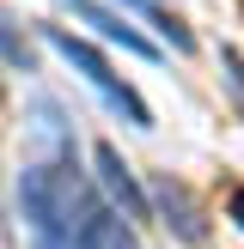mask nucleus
Returning a JSON list of instances; mask_svg holds the SVG:
<instances>
[{
  "mask_svg": "<svg viewBox=\"0 0 244 249\" xmlns=\"http://www.w3.org/2000/svg\"><path fill=\"white\" fill-rule=\"evenodd\" d=\"M43 36H49V49H61V55H67V61H73V67H80V73H85V79H92V85H98V91H104V97H110V104H116V109H122V116H128V122H134V128H153V109H146V104H141V97H134V91H128V85H122V79H116V73H110V61H104V55H98V49H92V43H85V36H73V31H61V24H49V31H43Z\"/></svg>",
  "mask_w": 244,
  "mask_h": 249,
  "instance_id": "1",
  "label": "nucleus"
},
{
  "mask_svg": "<svg viewBox=\"0 0 244 249\" xmlns=\"http://www.w3.org/2000/svg\"><path fill=\"white\" fill-rule=\"evenodd\" d=\"M73 18H85V24H98V31H104L110 43H122V49H128V55H146V61L159 55V49L146 43L141 31H128V24H122L116 12H104V6H92V0H73Z\"/></svg>",
  "mask_w": 244,
  "mask_h": 249,
  "instance_id": "4",
  "label": "nucleus"
},
{
  "mask_svg": "<svg viewBox=\"0 0 244 249\" xmlns=\"http://www.w3.org/2000/svg\"><path fill=\"white\" fill-rule=\"evenodd\" d=\"M153 201L165 207V225H177V237H189V243H202V237H207V225H202V207L189 201V189H183V182L159 177V182H153Z\"/></svg>",
  "mask_w": 244,
  "mask_h": 249,
  "instance_id": "2",
  "label": "nucleus"
},
{
  "mask_svg": "<svg viewBox=\"0 0 244 249\" xmlns=\"http://www.w3.org/2000/svg\"><path fill=\"white\" fill-rule=\"evenodd\" d=\"M232 219L244 225V189H232Z\"/></svg>",
  "mask_w": 244,
  "mask_h": 249,
  "instance_id": "6",
  "label": "nucleus"
},
{
  "mask_svg": "<svg viewBox=\"0 0 244 249\" xmlns=\"http://www.w3.org/2000/svg\"><path fill=\"white\" fill-rule=\"evenodd\" d=\"M98 177H104V189L116 195V207H122L128 219H146V195L134 189V177H128V164H122L116 146H98Z\"/></svg>",
  "mask_w": 244,
  "mask_h": 249,
  "instance_id": "3",
  "label": "nucleus"
},
{
  "mask_svg": "<svg viewBox=\"0 0 244 249\" xmlns=\"http://www.w3.org/2000/svg\"><path fill=\"white\" fill-rule=\"evenodd\" d=\"M0 55H6V61H19V67H31V43L12 31V12H6V6H0Z\"/></svg>",
  "mask_w": 244,
  "mask_h": 249,
  "instance_id": "5",
  "label": "nucleus"
}]
</instances>
